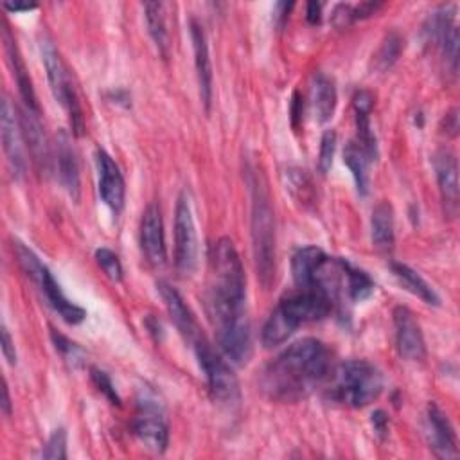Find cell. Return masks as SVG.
I'll return each instance as SVG.
<instances>
[{
  "mask_svg": "<svg viewBox=\"0 0 460 460\" xmlns=\"http://www.w3.org/2000/svg\"><path fill=\"white\" fill-rule=\"evenodd\" d=\"M246 279L234 243L217 239L208 255L207 309L223 354L234 363L250 356V325L244 307Z\"/></svg>",
  "mask_w": 460,
  "mask_h": 460,
  "instance_id": "obj_1",
  "label": "cell"
},
{
  "mask_svg": "<svg viewBox=\"0 0 460 460\" xmlns=\"http://www.w3.org/2000/svg\"><path fill=\"white\" fill-rule=\"evenodd\" d=\"M331 354L316 338L291 343L261 372V390L273 401L296 402L329 376Z\"/></svg>",
  "mask_w": 460,
  "mask_h": 460,
  "instance_id": "obj_2",
  "label": "cell"
},
{
  "mask_svg": "<svg viewBox=\"0 0 460 460\" xmlns=\"http://www.w3.org/2000/svg\"><path fill=\"white\" fill-rule=\"evenodd\" d=\"M332 309L331 298L320 288H296L282 296L262 327V345H282L300 325L325 318Z\"/></svg>",
  "mask_w": 460,
  "mask_h": 460,
  "instance_id": "obj_3",
  "label": "cell"
},
{
  "mask_svg": "<svg viewBox=\"0 0 460 460\" xmlns=\"http://www.w3.org/2000/svg\"><path fill=\"white\" fill-rule=\"evenodd\" d=\"M252 244L257 277L268 288L275 279V214L262 172H252Z\"/></svg>",
  "mask_w": 460,
  "mask_h": 460,
  "instance_id": "obj_4",
  "label": "cell"
},
{
  "mask_svg": "<svg viewBox=\"0 0 460 460\" xmlns=\"http://www.w3.org/2000/svg\"><path fill=\"white\" fill-rule=\"evenodd\" d=\"M383 386V376L372 363L350 359L332 370L327 394L343 406L363 408L381 395Z\"/></svg>",
  "mask_w": 460,
  "mask_h": 460,
  "instance_id": "obj_5",
  "label": "cell"
},
{
  "mask_svg": "<svg viewBox=\"0 0 460 460\" xmlns=\"http://www.w3.org/2000/svg\"><path fill=\"white\" fill-rule=\"evenodd\" d=\"M13 250L16 253L18 264L22 266V270L25 271V275L40 288V291L45 295L47 302L54 307L56 313H59V316L66 322V323H79L84 320L86 311L83 307H79L77 304L70 302L59 284L54 280L52 273L49 271V268L45 264H41V261L36 257V253L32 250H29L23 243L20 241H13Z\"/></svg>",
  "mask_w": 460,
  "mask_h": 460,
  "instance_id": "obj_6",
  "label": "cell"
},
{
  "mask_svg": "<svg viewBox=\"0 0 460 460\" xmlns=\"http://www.w3.org/2000/svg\"><path fill=\"white\" fill-rule=\"evenodd\" d=\"M40 49H41V59H43V66L47 70V79H49L52 95L65 108L68 120H70L72 133L75 137H81L84 133V117H83L77 92L68 75V70H66L59 52L49 40H43Z\"/></svg>",
  "mask_w": 460,
  "mask_h": 460,
  "instance_id": "obj_7",
  "label": "cell"
},
{
  "mask_svg": "<svg viewBox=\"0 0 460 460\" xmlns=\"http://www.w3.org/2000/svg\"><path fill=\"white\" fill-rule=\"evenodd\" d=\"M198 363L207 377L208 388L212 395L221 402H234L239 397V386L235 374L232 372L230 365L212 349L203 334H199L192 341Z\"/></svg>",
  "mask_w": 460,
  "mask_h": 460,
  "instance_id": "obj_8",
  "label": "cell"
},
{
  "mask_svg": "<svg viewBox=\"0 0 460 460\" xmlns=\"http://www.w3.org/2000/svg\"><path fill=\"white\" fill-rule=\"evenodd\" d=\"M198 262L196 225L189 196L180 194L174 212V266L180 275H190Z\"/></svg>",
  "mask_w": 460,
  "mask_h": 460,
  "instance_id": "obj_9",
  "label": "cell"
},
{
  "mask_svg": "<svg viewBox=\"0 0 460 460\" xmlns=\"http://www.w3.org/2000/svg\"><path fill=\"white\" fill-rule=\"evenodd\" d=\"M133 433L147 449L155 453L165 451L169 442V426L164 413L155 402H140L133 420Z\"/></svg>",
  "mask_w": 460,
  "mask_h": 460,
  "instance_id": "obj_10",
  "label": "cell"
},
{
  "mask_svg": "<svg viewBox=\"0 0 460 460\" xmlns=\"http://www.w3.org/2000/svg\"><path fill=\"white\" fill-rule=\"evenodd\" d=\"M2 144L4 153L7 158V164L14 176H22L25 172V138L20 124V115H16L14 106L9 102V99L2 101Z\"/></svg>",
  "mask_w": 460,
  "mask_h": 460,
  "instance_id": "obj_11",
  "label": "cell"
},
{
  "mask_svg": "<svg viewBox=\"0 0 460 460\" xmlns=\"http://www.w3.org/2000/svg\"><path fill=\"white\" fill-rule=\"evenodd\" d=\"M395 343L399 354L408 361H420L426 356V343L419 322L408 307L397 305L394 309Z\"/></svg>",
  "mask_w": 460,
  "mask_h": 460,
  "instance_id": "obj_12",
  "label": "cell"
},
{
  "mask_svg": "<svg viewBox=\"0 0 460 460\" xmlns=\"http://www.w3.org/2000/svg\"><path fill=\"white\" fill-rule=\"evenodd\" d=\"M95 165H97V176H99V194L104 205L113 212L119 214L124 207V178L113 162V158L104 151H95Z\"/></svg>",
  "mask_w": 460,
  "mask_h": 460,
  "instance_id": "obj_13",
  "label": "cell"
},
{
  "mask_svg": "<svg viewBox=\"0 0 460 460\" xmlns=\"http://www.w3.org/2000/svg\"><path fill=\"white\" fill-rule=\"evenodd\" d=\"M140 248L146 261L153 266H162L167 261L162 214L155 203L147 205L140 219Z\"/></svg>",
  "mask_w": 460,
  "mask_h": 460,
  "instance_id": "obj_14",
  "label": "cell"
},
{
  "mask_svg": "<svg viewBox=\"0 0 460 460\" xmlns=\"http://www.w3.org/2000/svg\"><path fill=\"white\" fill-rule=\"evenodd\" d=\"M433 167L437 174L444 214L447 217H455L458 214V164L455 153L449 149L437 151L433 158Z\"/></svg>",
  "mask_w": 460,
  "mask_h": 460,
  "instance_id": "obj_15",
  "label": "cell"
},
{
  "mask_svg": "<svg viewBox=\"0 0 460 460\" xmlns=\"http://www.w3.org/2000/svg\"><path fill=\"white\" fill-rule=\"evenodd\" d=\"M426 429H428V442L429 447L442 458H453L458 455L456 447V435L449 422V419L442 413L437 404L428 406L426 413Z\"/></svg>",
  "mask_w": 460,
  "mask_h": 460,
  "instance_id": "obj_16",
  "label": "cell"
},
{
  "mask_svg": "<svg viewBox=\"0 0 460 460\" xmlns=\"http://www.w3.org/2000/svg\"><path fill=\"white\" fill-rule=\"evenodd\" d=\"M156 288H158V293H160V296H162V300L165 304V309H167L172 323L176 325L180 334L187 341L192 343L199 334H203L199 331V327H198V322H196L192 311L183 302L181 295L172 286H169L167 282H158Z\"/></svg>",
  "mask_w": 460,
  "mask_h": 460,
  "instance_id": "obj_17",
  "label": "cell"
},
{
  "mask_svg": "<svg viewBox=\"0 0 460 460\" xmlns=\"http://www.w3.org/2000/svg\"><path fill=\"white\" fill-rule=\"evenodd\" d=\"M190 38H192V49H194V66H196V77L199 86V97L205 108H210L212 101V63L207 45V36L199 22H190Z\"/></svg>",
  "mask_w": 460,
  "mask_h": 460,
  "instance_id": "obj_18",
  "label": "cell"
},
{
  "mask_svg": "<svg viewBox=\"0 0 460 460\" xmlns=\"http://www.w3.org/2000/svg\"><path fill=\"white\" fill-rule=\"evenodd\" d=\"M56 164H58V174L59 180L68 192V196L77 201L79 192H81V176H79V164L75 151L70 144V138L65 131L58 133V142H56Z\"/></svg>",
  "mask_w": 460,
  "mask_h": 460,
  "instance_id": "obj_19",
  "label": "cell"
},
{
  "mask_svg": "<svg viewBox=\"0 0 460 460\" xmlns=\"http://www.w3.org/2000/svg\"><path fill=\"white\" fill-rule=\"evenodd\" d=\"M20 124H22V131H23V138H25V146L29 149V153L32 155L34 164L38 165L40 171H49V164H50V149L43 133V128L40 124L38 113L23 108L20 110Z\"/></svg>",
  "mask_w": 460,
  "mask_h": 460,
  "instance_id": "obj_20",
  "label": "cell"
},
{
  "mask_svg": "<svg viewBox=\"0 0 460 460\" xmlns=\"http://www.w3.org/2000/svg\"><path fill=\"white\" fill-rule=\"evenodd\" d=\"M2 38H4V47H5V54H7L9 65L13 68V75L16 79L20 95H22V99L25 102V108H29V110L38 113V102H36L32 81L29 77V72H27V66H25V63L22 59L18 45H16V41H14L11 31H9V27L5 23H4V29H2Z\"/></svg>",
  "mask_w": 460,
  "mask_h": 460,
  "instance_id": "obj_21",
  "label": "cell"
},
{
  "mask_svg": "<svg viewBox=\"0 0 460 460\" xmlns=\"http://www.w3.org/2000/svg\"><path fill=\"white\" fill-rule=\"evenodd\" d=\"M374 104V97L367 90H359L354 95V111H356V129H358V144L367 153V156L372 160L377 155L376 137L370 128V110Z\"/></svg>",
  "mask_w": 460,
  "mask_h": 460,
  "instance_id": "obj_22",
  "label": "cell"
},
{
  "mask_svg": "<svg viewBox=\"0 0 460 460\" xmlns=\"http://www.w3.org/2000/svg\"><path fill=\"white\" fill-rule=\"evenodd\" d=\"M327 257L329 255H325L318 246H304L296 250L291 261V271L296 288H311L316 271Z\"/></svg>",
  "mask_w": 460,
  "mask_h": 460,
  "instance_id": "obj_23",
  "label": "cell"
},
{
  "mask_svg": "<svg viewBox=\"0 0 460 460\" xmlns=\"http://www.w3.org/2000/svg\"><path fill=\"white\" fill-rule=\"evenodd\" d=\"M370 237L372 244L377 250H390L394 246L395 232H394V208L388 201H379L372 208L370 217Z\"/></svg>",
  "mask_w": 460,
  "mask_h": 460,
  "instance_id": "obj_24",
  "label": "cell"
},
{
  "mask_svg": "<svg viewBox=\"0 0 460 460\" xmlns=\"http://www.w3.org/2000/svg\"><path fill=\"white\" fill-rule=\"evenodd\" d=\"M311 108L314 113V119L318 122L331 120L334 110H336V88L334 83L323 75L316 74L311 83Z\"/></svg>",
  "mask_w": 460,
  "mask_h": 460,
  "instance_id": "obj_25",
  "label": "cell"
},
{
  "mask_svg": "<svg viewBox=\"0 0 460 460\" xmlns=\"http://www.w3.org/2000/svg\"><path fill=\"white\" fill-rule=\"evenodd\" d=\"M392 273L395 275V279L401 282V286L404 289H408L410 293H413L415 296H419L426 304L438 305V296H437L435 289L417 271H413L410 266L401 264V262H392Z\"/></svg>",
  "mask_w": 460,
  "mask_h": 460,
  "instance_id": "obj_26",
  "label": "cell"
},
{
  "mask_svg": "<svg viewBox=\"0 0 460 460\" xmlns=\"http://www.w3.org/2000/svg\"><path fill=\"white\" fill-rule=\"evenodd\" d=\"M144 16L147 23L149 36L153 38L156 49L165 56L169 49V32H167V23H165V13H164V4L160 2H146L144 4Z\"/></svg>",
  "mask_w": 460,
  "mask_h": 460,
  "instance_id": "obj_27",
  "label": "cell"
},
{
  "mask_svg": "<svg viewBox=\"0 0 460 460\" xmlns=\"http://www.w3.org/2000/svg\"><path fill=\"white\" fill-rule=\"evenodd\" d=\"M368 160L370 158L367 156V153L361 149V146L358 142H349L345 146L343 162H345V165L350 169V172L354 176L358 192L363 194V196L368 190Z\"/></svg>",
  "mask_w": 460,
  "mask_h": 460,
  "instance_id": "obj_28",
  "label": "cell"
},
{
  "mask_svg": "<svg viewBox=\"0 0 460 460\" xmlns=\"http://www.w3.org/2000/svg\"><path fill=\"white\" fill-rule=\"evenodd\" d=\"M286 178V190L291 192V196L298 201V203H313L314 198V190H313V183L309 180V176L305 174V171L291 167L284 172Z\"/></svg>",
  "mask_w": 460,
  "mask_h": 460,
  "instance_id": "obj_29",
  "label": "cell"
},
{
  "mask_svg": "<svg viewBox=\"0 0 460 460\" xmlns=\"http://www.w3.org/2000/svg\"><path fill=\"white\" fill-rule=\"evenodd\" d=\"M401 50H402V38L395 31L386 34L374 54V68L381 72L390 68L397 61Z\"/></svg>",
  "mask_w": 460,
  "mask_h": 460,
  "instance_id": "obj_30",
  "label": "cell"
},
{
  "mask_svg": "<svg viewBox=\"0 0 460 460\" xmlns=\"http://www.w3.org/2000/svg\"><path fill=\"white\" fill-rule=\"evenodd\" d=\"M95 259H97V264L102 268V271L106 273L108 279L119 282L122 279V264L117 257L115 252L108 250V248H99L95 252Z\"/></svg>",
  "mask_w": 460,
  "mask_h": 460,
  "instance_id": "obj_31",
  "label": "cell"
},
{
  "mask_svg": "<svg viewBox=\"0 0 460 460\" xmlns=\"http://www.w3.org/2000/svg\"><path fill=\"white\" fill-rule=\"evenodd\" d=\"M336 149V133L332 129H327L322 135L320 140V153H318V171L322 174H327L331 165H332V156Z\"/></svg>",
  "mask_w": 460,
  "mask_h": 460,
  "instance_id": "obj_32",
  "label": "cell"
},
{
  "mask_svg": "<svg viewBox=\"0 0 460 460\" xmlns=\"http://www.w3.org/2000/svg\"><path fill=\"white\" fill-rule=\"evenodd\" d=\"M41 455H43V458H49V460L66 458V431L63 428L54 429V433L49 437L45 451Z\"/></svg>",
  "mask_w": 460,
  "mask_h": 460,
  "instance_id": "obj_33",
  "label": "cell"
},
{
  "mask_svg": "<svg viewBox=\"0 0 460 460\" xmlns=\"http://www.w3.org/2000/svg\"><path fill=\"white\" fill-rule=\"evenodd\" d=\"M90 372H92L90 376H92V381L95 383V386H97L113 404H120V399H119V395H117V392H115V386H113L111 379L108 377V374L102 372V370H99V368H92Z\"/></svg>",
  "mask_w": 460,
  "mask_h": 460,
  "instance_id": "obj_34",
  "label": "cell"
},
{
  "mask_svg": "<svg viewBox=\"0 0 460 460\" xmlns=\"http://www.w3.org/2000/svg\"><path fill=\"white\" fill-rule=\"evenodd\" d=\"M52 341H54V345H56V350H59L61 356H63L66 361L74 363V361L79 359L81 350H79V347H77L75 343L68 341L65 336L58 334L56 331H52Z\"/></svg>",
  "mask_w": 460,
  "mask_h": 460,
  "instance_id": "obj_35",
  "label": "cell"
},
{
  "mask_svg": "<svg viewBox=\"0 0 460 460\" xmlns=\"http://www.w3.org/2000/svg\"><path fill=\"white\" fill-rule=\"evenodd\" d=\"M2 352L4 358L7 359L9 365H16V350H14V341L7 331L5 325H2Z\"/></svg>",
  "mask_w": 460,
  "mask_h": 460,
  "instance_id": "obj_36",
  "label": "cell"
},
{
  "mask_svg": "<svg viewBox=\"0 0 460 460\" xmlns=\"http://www.w3.org/2000/svg\"><path fill=\"white\" fill-rule=\"evenodd\" d=\"M372 424H374V429H376L379 435H385L386 426H388V419H386V415H385L381 410H377V411L372 413Z\"/></svg>",
  "mask_w": 460,
  "mask_h": 460,
  "instance_id": "obj_37",
  "label": "cell"
},
{
  "mask_svg": "<svg viewBox=\"0 0 460 460\" xmlns=\"http://www.w3.org/2000/svg\"><path fill=\"white\" fill-rule=\"evenodd\" d=\"M307 20L311 23H318L320 22V14H322V4L320 2H309L307 9H305Z\"/></svg>",
  "mask_w": 460,
  "mask_h": 460,
  "instance_id": "obj_38",
  "label": "cell"
},
{
  "mask_svg": "<svg viewBox=\"0 0 460 460\" xmlns=\"http://www.w3.org/2000/svg\"><path fill=\"white\" fill-rule=\"evenodd\" d=\"M293 7V4H286V2H280L275 5V20L280 23V20H286V14L289 13V9Z\"/></svg>",
  "mask_w": 460,
  "mask_h": 460,
  "instance_id": "obj_39",
  "label": "cell"
},
{
  "mask_svg": "<svg viewBox=\"0 0 460 460\" xmlns=\"http://www.w3.org/2000/svg\"><path fill=\"white\" fill-rule=\"evenodd\" d=\"M4 7L7 9V11H11V13H18V11H31V9H34L36 7V4H9V2H5L4 4Z\"/></svg>",
  "mask_w": 460,
  "mask_h": 460,
  "instance_id": "obj_40",
  "label": "cell"
},
{
  "mask_svg": "<svg viewBox=\"0 0 460 460\" xmlns=\"http://www.w3.org/2000/svg\"><path fill=\"white\" fill-rule=\"evenodd\" d=\"M2 394H4V402H2V410L5 415H11V399H9V390H7V385L4 383V388H2Z\"/></svg>",
  "mask_w": 460,
  "mask_h": 460,
  "instance_id": "obj_41",
  "label": "cell"
}]
</instances>
